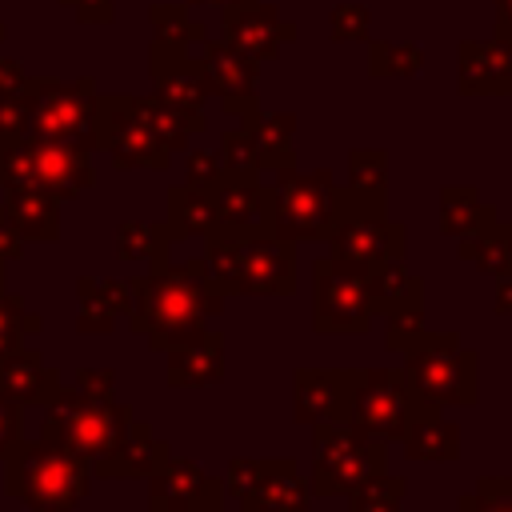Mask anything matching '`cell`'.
Instances as JSON below:
<instances>
[{"label": "cell", "instance_id": "obj_1", "mask_svg": "<svg viewBox=\"0 0 512 512\" xmlns=\"http://www.w3.org/2000/svg\"><path fill=\"white\" fill-rule=\"evenodd\" d=\"M132 312L128 328L148 340V348L164 352L180 340H192L208 328L212 316L224 312V296L212 288L204 260H152L148 272L128 276Z\"/></svg>", "mask_w": 512, "mask_h": 512}, {"label": "cell", "instance_id": "obj_2", "mask_svg": "<svg viewBox=\"0 0 512 512\" xmlns=\"http://www.w3.org/2000/svg\"><path fill=\"white\" fill-rule=\"evenodd\" d=\"M92 464L48 440H16L4 452V492L28 512H72L92 488Z\"/></svg>", "mask_w": 512, "mask_h": 512}, {"label": "cell", "instance_id": "obj_3", "mask_svg": "<svg viewBox=\"0 0 512 512\" xmlns=\"http://www.w3.org/2000/svg\"><path fill=\"white\" fill-rule=\"evenodd\" d=\"M404 380L428 408H472L480 396V360L460 332L420 328L404 348Z\"/></svg>", "mask_w": 512, "mask_h": 512}, {"label": "cell", "instance_id": "obj_4", "mask_svg": "<svg viewBox=\"0 0 512 512\" xmlns=\"http://www.w3.org/2000/svg\"><path fill=\"white\" fill-rule=\"evenodd\" d=\"M328 252L356 264V268H380L388 260H404L408 228L400 220H388V196H364L348 184L332 192V228L324 236Z\"/></svg>", "mask_w": 512, "mask_h": 512}, {"label": "cell", "instance_id": "obj_5", "mask_svg": "<svg viewBox=\"0 0 512 512\" xmlns=\"http://www.w3.org/2000/svg\"><path fill=\"white\" fill-rule=\"evenodd\" d=\"M40 412H44L40 416V440L60 444V448L84 456L88 464L100 460V456H108L116 448V440L128 432L132 416H136L120 400H88V396L72 392L68 384Z\"/></svg>", "mask_w": 512, "mask_h": 512}, {"label": "cell", "instance_id": "obj_6", "mask_svg": "<svg viewBox=\"0 0 512 512\" xmlns=\"http://www.w3.org/2000/svg\"><path fill=\"white\" fill-rule=\"evenodd\" d=\"M432 412L404 380L400 368H348V412L344 420L372 440L400 444L408 424Z\"/></svg>", "mask_w": 512, "mask_h": 512}, {"label": "cell", "instance_id": "obj_7", "mask_svg": "<svg viewBox=\"0 0 512 512\" xmlns=\"http://www.w3.org/2000/svg\"><path fill=\"white\" fill-rule=\"evenodd\" d=\"M312 492L316 496H348L376 472H388V444L364 436L348 420H320L312 424Z\"/></svg>", "mask_w": 512, "mask_h": 512}, {"label": "cell", "instance_id": "obj_8", "mask_svg": "<svg viewBox=\"0 0 512 512\" xmlns=\"http://www.w3.org/2000/svg\"><path fill=\"white\" fill-rule=\"evenodd\" d=\"M368 268H356L340 256L312 260V328L320 336H364L372 328Z\"/></svg>", "mask_w": 512, "mask_h": 512}, {"label": "cell", "instance_id": "obj_9", "mask_svg": "<svg viewBox=\"0 0 512 512\" xmlns=\"http://www.w3.org/2000/svg\"><path fill=\"white\" fill-rule=\"evenodd\" d=\"M272 176H276L268 184V192H272V232L292 240V244L324 240L328 228H332V192H336L332 172L328 168H316V172L280 168Z\"/></svg>", "mask_w": 512, "mask_h": 512}, {"label": "cell", "instance_id": "obj_10", "mask_svg": "<svg viewBox=\"0 0 512 512\" xmlns=\"http://www.w3.org/2000/svg\"><path fill=\"white\" fill-rule=\"evenodd\" d=\"M92 152H108L116 168H152V172H164L172 164V152L160 144V136L152 132V124L144 120L136 96H100L96 92Z\"/></svg>", "mask_w": 512, "mask_h": 512}, {"label": "cell", "instance_id": "obj_11", "mask_svg": "<svg viewBox=\"0 0 512 512\" xmlns=\"http://www.w3.org/2000/svg\"><path fill=\"white\" fill-rule=\"evenodd\" d=\"M28 136L48 140H80L92 148V116H96V84L80 80H44L28 76Z\"/></svg>", "mask_w": 512, "mask_h": 512}, {"label": "cell", "instance_id": "obj_12", "mask_svg": "<svg viewBox=\"0 0 512 512\" xmlns=\"http://www.w3.org/2000/svg\"><path fill=\"white\" fill-rule=\"evenodd\" d=\"M196 64L204 72V84L212 96L224 100V108L232 116H240V124H252L260 116V60L244 56L240 48H232L228 40H204L196 48Z\"/></svg>", "mask_w": 512, "mask_h": 512}, {"label": "cell", "instance_id": "obj_13", "mask_svg": "<svg viewBox=\"0 0 512 512\" xmlns=\"http://www.w3.org/2000/svg\"><path fill=\"white\" fill-rule=\"evenodd\" d=\"M148 512H200L224 504V484L196 460L168 452L148 476Z\"/></svg>", "mask_w": 512, "mask_h": 512}, {"label": "cell", "instance_id": "obj_14", "mask_svg": "<svg viewBox=\"0 0 512 512\" xmlns=\"http://www.w3.org/2000/svg\"><path fill=\"white\" fill-rule=\"evenodd\" d=\"M28 168H32V188L52 192L56 200H72L96 184L92 148L80 140L28 136Z\"/></svg>", "mask_w": 512, "mask_h": 512}, {"label": "cell", "instance_id": "obj_15", "mask_svg": "<svg viewBox=\"0 0 512 512\" xmlns=\"http://www.w3.org/2000/svg\"><path fill=\"white\" fill-rule=\"evenodd\" d=\"M296 36H300L296 20L280 16V8L264 4V0L224 8V16H220V40H228L232 48H240L244 56L260 60V64L276 60Z\"/></svg>", "mask_w": 512, "mask_h": 512}, {"label": "cell", "instance_id": "obj_16", "mask_svg": "<svg viewBox=\"0 0 512 512\" xmlns=\"http://www.w3.org/2000/svg\"><path fill=\"white\" fill-rule=\"evenodd\" d=\"M148 72H152V84H156V96L164 104H172L176 112H184L192 120L196 132L208 128V84H204V72L196 64V52H184V48H168V44H156L152 40V52H148Z\"/></svg>", "mask_w": 512, "mask_h": 512}, {"label": "cell", "instance_id": "obj_17", "mask_svg": "<svg viewBox=\"0 0 512 512\" xmlns=\"http://www.w3.org/2000/svg\"><path fill=\"white\" fill-rule=\"evenodd\" d=\"M292 292H296V244L276 232L244 236L236 296H292Z\"/></svg>", "mask_w": 512, "mask_h": 512}, {"label": "cell", "instance_id": "obj_18", "mask_svg": "<svg viewBox=\"0 0 512 512\" xmlns=\"http://www.w3.org/2000/svg\"><path fill=\"white\" fill-rule=\"evenodd\" d=\"M456 92L460 96H512V36L492 32L488 40H460Z\"/></svg>", "mask_w": 512, "mask_h": 512}, {"label": "cell", "instance_id": "obj_19", "mask_svg": "<svg viewBox=\"0 0 512 512\" xmlns=\"http://www.w3.org/2000/svg\"><path fill=\"white\" fill-rule=\"evenodd\" d=\"M208 192L216 204V228H224L240 240L272 232V192H268V184H260V176L224 172Z\"/></svg>", "mask_w": 512, "mask_h": 512}, {"label": "cell", "instance_id": "obj_20", "mask_svg": "<svg viewBox=\"0 0 512 512\" xmlns=\"http://www.w3.org/2000/svg\"><path fill=\"white\" fill-rule=\"evenodd\" d=\"M312 488L292 456H264L248 488L240 492V512H308Z\"/></svg>", "mask_w": 512, "mask_h": 512}, {"label": "cell", "instance_id": "obj_21", "mask_svg": "<svg viewBox=\"0 0 512 512\" xmlns=\"http://www.w3.org/2000/svg\"><path fill=\"white\" fill-rule=\"evenodd\" d=\"M168 452H172V444L160 440L148 420L132 416L128 432L116 440V448L108 456L92 460V476L96 480H144Z\"/></svg>", "mask_w": 512, "mask_h": 512}, {"label": "cell", "instance_id": "obj_22", "mask_svg": "<svg viewBox=\"0 0 512 512\" xmlns=\"http://www.w3.org/2000/svg\"><path fill=\"white\" fill-rule=\"evenodd\" d=\"M348 412V368H296L292 372V416L300 424L344 420Z\"/></svg>", "mask_w": 512, "mask_h": 512}, {"label": "cell", "instance_id": "obj_23", "mask_svg": "<svg viewBox=\"0 0 512 512\" xmlns=\"http://www.w3.org/2000/svg\"><path fill=\"white\" fill-rule=\"evenodd\" d=\"M224 376V336L204 328L192 340L164 348V380L168 388H208Z\"/></svg>", "mask_w": 512, "mask_h": 512}, {"label": "cell", "instance_id": "obj_24", "mask_svg": "<svg viewBox=\"0 0 512 512\" xmlns=\"http://www.w3.org/2000/svg\"><path fill=\"white\" fill-rule=\"evenodd\" d=\"M60 388V368H52L40 352L24 344L0 360V392L12 396L20 408H48Z\"/></svg>", "mask_w": 512, "mask_h": 512}, {"label": "cell", "instance_id": "obj_25", "mask_svg": "<svg viewBox=\"0 0 512 512\" xmlns=\"http://www.w3.org/2000/svg\"><path fill=\"white\" fill-rule=\"evenodd\" d=\"M368 296L372 316L388 320H424V280L404 268V260H388L368 268Z\"/></svg>", "mask_w": 512, "mask_h": 512}, {"label": "cell", "instance_id": "obj_26", "mask_svg": "<svg viewBox=\"0 0 512 512\" xmlns=\"http://www.w3.org/2000/svg\"><path fill=\"white\" fill-rule=\"evenodd\" d=\"M76 332L84 336H104L132 312V288L128 280L112 276H80L76 280Z\"/></svg>", "mask_w": 512, "mask_h": 512}, {"label": "cell", "instance_id": "obj_27", "mask_svg": "<svg viewBox=\"0 0 512 512\" xmlns=\"http://www.w3.org/2000/svg\"><path fill=\"white\" fill-rule=\"evenodd\" d=\"M20 232L24 244H56L60 240V200L44 188H8L0 204Z\"/></svg>", "mask_w": 512, "mask_h": 512}, {"label": "cell", "instance_id": "obj_28", "mask_svg": "<svg viewBox=\"0 0 512 512\" xmlns=\"http://www.w3.org/2000/svg\"><path fill=\"white\" fill-rule=\"evenodd\" d=\"M404 444V456L408 460H424V464H448V460H460V424L444 416V408H432V412H420L408 432L400 436Z\"/></svg>", "mask_w": 512, "mask_h": 512}, {"label": "cell", "instance_id": "obj_29", "mask_svg": "<svg viewBox=\"0 0 512 512\" xmlns=\"http://www.w3.org/2000/svg\"><path fill=\"white\" fill-rule=\"evenodd\" d=\"M164 228L172 236V244L192 240V236H208L216 228V204L208 188H192V184H176L168 188V216Z\"/></svg>", "mask_w": 512, "mask_h": 512}, {"label": "cell", "instance_id": "obj_30", "mask_svg": "<svg viewBox=\"0 0 512 512\" xmlns=\"http://www.w3.org/2000/svg\"><path fill=\"white\" fill-rule=\"evenodd\" d=\"M456 256L476 264L484 276H512V224H504L500 216L484 228H476L472 236H460L456 240Z\"/></svg>", "mask_w": 512, "mask_h": 512}, {"label": "cell", "instance_id": "obj_31", "mask_svg": "<svg viewBox=\"0 0 512 512\" xmlns=\"http://www.w3.org/2000/svg\"><path fill=\"white\" fill-rule=\"evenodd\" d=\"M500 212L496 204L480 200V192L472 184H444L440 188V232L460 240V236H472L476 228L492 224Z\"/></svg>", "mask_w": 512, "mask_h": 512}, {"label": "cell", "instance_id": "obj_32", "mask_svg": "<svg viewBox=\"0 0 512 512\" xmlns=\"http://www.w3.org/2000/svg\"><path fill=\"white\" fill-rule=\"evenodd\" d=\"M252 140L260 152V172H280V168H296V112H268L256 116L252 124Z\"/></svg>", "mask_w": 512, "mask_h": 512}, {"label": "cell", "instance_id": "obj_33", "mask_svg": "<svg viewBox=\"0 0 512 512\" xmlns=\"http://www.w3.org/2000/svg\"><path fill=\"white\" fill-rule=\"evenodd\" d=\"M148 24H152L156 44H168V48L196 52L208 40V28L188 16V4H152L148 8Z\"/></svg>", "mask_w": 512, "mask_h": 512}, {"label": "cell", "instance_id": "obj_34", "mask_svg": "<svg viewBox=\"0 0 512 512\" xmlns=\"http://www.w3.org/2000/svg\"><path fill=\"white\" fill-rule=\"evenodd\" d=\"M240 236L224 232V228H212L204 236V272L212 280V288L220 296H236V276H240Z\"/></svg>", "mask_w": 512, "mask_h": 512}, {"label": "cell", "instance_id": "obj_35", "mask_svg": "<svg viewBox=\"0 0 512 512\" xmlns=\"http://www.w3.org/2000/svg\"><path fill=\"white\" fill-rule=\"evenodd\" d=\"M368 44V72L376 80H412L424 72V44H388V40H364Z\"/></svg>", "mask_w": 512, "mask_h": 512}, {"label": "cell", "instance_id": "obj_36", "mask_svg": "<svg viewBox=\"0 0 512 512\" xmlns=\"http://www.w3.org/2000/svg\"><path fill=\"white\" fill-rule=\"evenodd\" d=\"M172 252V236L164 224H148V220H124L116 228V256L120 260H164Z\"/></svg>", "mask_w": 512, "mask_h": 512}, {"label": "cell", "instance_id": "obj_37", "mask_svg": "<svg viewBox=\"0 0 512 512\" xmlns=\"http://www.w3.org/2000/svg\"><path fill=\"white\" fill-rule=\"evenodd\" d=\"M140 100V112H144V120L152 124V132L160 136V144L176 156V152H188V140H192V120L184 116V112H176L172 104H164L156 92L152 96H136Z\"/></svg>", "mask_w": 512, "mask_h": 512}, {"label": "cell", "instance_id": "obj_38", "mask_svg": "<svg viewBox=\"0 0 512 512\" xmlns=\"http://www.w3.org/2000/svg\"><path fill=\"white\" fill-rule=\"evenodd\" d=\"M404 492H408V484L400 476L376 472L348 492V512H400Z\"/></svg>", "mask_w": 512, "mask_h": 512}, {"label": "cell", "instance_id": "obj_39", "mask_svg": "<svg viewBox=\"0 0 512 512\" xmlns=\"http://www.w3.org/2000/svg\"><path fill=\"white\" fill-rule=\"evenodd\" d=\"M348 188L364 196H388V152L384 148H352L348 152Z\"/></svg>", "mask_w": 512, "mask_h": 512}, {"label": "cell", "instance_id": "obj_40", "mask_svg": "<svg viewBox=\"0 0 512 512\" xmlns=\"http://www.w3.org/2000/svg\"><path fill=\"white\" fill-rule=\"evenodd\" d=\"M224 172L232 176H260V152H256V140H252V128L240 124V128H228L220 136V148H216Z\"/></svg>", "mask_w": 512, "mask_h": 512}, {"label": "cell", "instance_id": "obj_41", "mask_svg": "<svg viewBox=\"0 0 512 512\" xmlns=\"http://www.w3.org/2000/svg\"><path fill=\"white\" fill-rule=\"evenodd\" d=\"M456 512H512V476H484L456 500Z\"/></svg>", "mask_w": 512, "mask_h": 512}, {"label": "cell", "instance_id": "obj_42", "mask_svg": "<svg viewBox=\"0 0 512 512\" xmlns=\"http://www.w3.org/2000/svg\"><path fill=\"white\" fill-rule=\"evenodd\" d=\"M24 320H28L24 296H20V292H8V288L0 284V360L24 344V336H28Z\"/></svg>", "mask_w": 512, "mask_h": 512}, {"label": "cell", "instance_id": "obj_43", "mask_svg": "<svg viewBox=\"0 0 512 512\" xmlns=\"http://www.w3.org/2000/svg\"><path fill=\"white\" fill-rule=\"evenodd\" d=\"M368 24H372V12L364 4H336L332 16H328V32L336 44H364L368 40Z\"/></svg>", "mask_w": 512, "mask_h": 512}, {"label": "cell", "instance_id": "obj_44", "mask_svg": "<svg viewBox=\"0 0 512 512\" xmlns=\"http://www.w3.org/2000/svg\"><path fill=\"white\" fill-rule=\"evenodd\" d=\"M220 176H224V164H220L216 152H204V148L188 152V160H184V184H192V188H212Z\"/></svg>", "mask_w": 512, "mask_h": 512}, {"label": "cell", "instance_id": "obj_45", "mask_svg": "<svg viewBox=\"0 0 512 512\" xmlns=\"http://www.w3.org/2000/svg\"><path fill=\"white\" fill-rule=\"evenodd\" d=\"M68 388L80 392V396H88V400H116L112 396L116 392V372L112 368H80Z\"/></svg>", "mask_w": 512, "mask_h": 512}, {"label": "cell", "instance_id": "obj_46", "mask_svg": "<svg viewBox=\"0 0 512 512\" xmlns=\"http://www.w3.org/2000/svg\"><path fill=\"white\" fill-rule=\"evenodd\" d=\"M16 440H24V408L0 392V460Z\"/></svg>", "mask_w": 512, "mask_h": 512}, {"label": "cell", "instance_id": "obj_47", "mask_svg": "<svg viewBox=\"0 0 512 512\" xmlns=\"http://www.w3.org/2000/svg\"><path fill=\"white\" fill-rule=\"evenodd\" d=\"M252 472H256V460L252 456H232L228 460V472H224V496H236L240 500V492L248 488V480H252Z\"/></svg>", "mask_w": 512, "mask_h": 512}, {"label": "cell", "instance_id": "obj_48", "mask_svg": "<svg viewBox=\"0 0 512 512\" xmlns=\"http://www.w3.org/2000/svg\"><path fill=\"white\" fill-rule=\"evenodd\" d=\"M20 256H24V240H20V232L12 228L8 212L0 208V264H12V260H20Z\"/></svg>", "mask_w": 512, "mask_h": 512}, {"label": "cell", "instance_id": "obj_49", "mask_svg": "<svg viewBox=\"0 0 512 512\" xmlns=\"http://www.w3.org/2000/svg\"><path fill=\"white\" fill-rule=\"evenodd\" d=\"M64 4L88 24H108L112 20V0H64Z\"/></svg>", "mask_w": 512, "mask_h": 512}, {"label": "cell", "instance_id": "obj_50", "mask_svg": "<svg viewBox=\"0 0 512 512\" xmlns=\"http://www.w3.org/2000/svg\"><path fill=\"white\" fill-rule=\"evenodd\" d=\"M24 84H28L24 68H20L16 60H0V96H8V92H20Z\"/></svg>", "mask_w": 512, "mask_h": 512}, {"label": "cell", "instance_id": "obj_51", "mask_svg": "<svg viewBox=\"0 0 512 512\" xmlns=\"http://www.w3.org/2000/svg\"><path fill=\"white\" fill-rule=\"evenodd\" d=\"M492 308H496V316H512V276H504V280H500Z\"/></svg>", "mask_w": 512, "mask_h": 512}, {"label": "cell", "instance_id": "obj_52", "mask_svg": "<svg viewBox=\"0 0 512 512\" xmlns=\"http://www.w3.org/2000/svg\"><path fill=\"white\" fill-rule=\"evenodd\" d=\"M496 32L512 36V0H496Z\"/></svg>", "mask_w": 512, "mask_h": 512}, {"label": "cell", "instance_id": "obj_53", "mask_svg": "<svg viewBox=\"0 0 512 512\" xmlns=\"http://www.w3.org/2000/svg\"><path fill=\"white\" fill-rule=\"evenodd\" d=\"M188 4H208V8H236V4H248V0H188Z\"/></svg>", "mask_w": 512, "mask_h": 512}, {"label": "cell", "instance_id": "obj_54", "mask_svg": "<svg viewBox=\"0 0 512 512\" xmlns=\"http://www.w3.org/2000/svg\"><path fill=\"white\" fill-rule=\"evenodd\" d=\"M200 512H224V504H220V508H200Z\"/></svg>", "mask_w": 512, "mask_h": 512}, {"label": "cell", "instance_id": "obj_55", "mask_svg": "<svg viewBox=\"0 0 512 512\" xmlns=\"http://www.w3.org/2000/svg\"><path fill=\"white\" fill-rule=\"evenodd\" d=\"M0 40H4V24H0Z\"/></svg>", "mask_w": 512, "mask_h": 512}]
</instances>
